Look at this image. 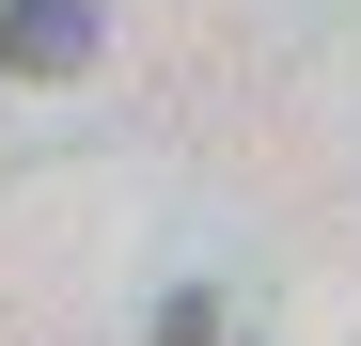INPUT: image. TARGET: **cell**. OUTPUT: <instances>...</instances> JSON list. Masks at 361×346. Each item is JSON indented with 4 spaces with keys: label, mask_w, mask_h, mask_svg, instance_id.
Returning a JSON list of instances; mask_svg holds the SVG:
<instances>
[{
    "label": "cell",
    "mask_w": 361,
    "mask_h": 346,
    "mask_svg": "<svg viewBox=\"0 0 361 346\" xmlns=\"http://www.w3.org/2000/svg\"><path fill=\"white\" fill-rule=\"evenodd\" d=\"M94 0H0V79H94Z\"/></svg>",
    "instance_id": "1"
}]
</instances>
